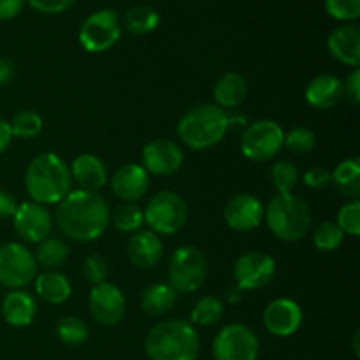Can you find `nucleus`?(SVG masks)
<instances>
[{
  "label": "nucleus",
  "instance_id": "obj_1",
  "mask_svg": "<svg viewBox=\"0 0 360 360\" xmlns=\"http://www.w3.org/2000/svg\"><path fill=\"white\" fill-rule=\"evenodd\" d=\"M65 238L79 243L97 241L111 221L109 204L101 193L70 190L69 195L56 204L55 220Z\"/></svg>",
  "mask_w": 360,
  "mask_h": 360
},
{
  "label": "nucleus",
  "instance_id": "obj_2",
  "mask_svg": "<svg viewBox=\"0 0 360 360\" xmlns=\"http://www.w3.org/2000/svg\"><path fill=\"white\" fill-rule=\"evenodd\" d=\"M25 188L32 202L41 206H56L72 190L69 165L62 157L51 151L37 155L27 165Z\"/></svg>",
  "mask_w": 360,
  "mask_h": 360
},
{
  "label": "nucleus",
  "instance_id": "obj_3",
  "mask_svg": "<svg viewBox=\"0 0 360 360\" xmlns=\"http://www.w3.org/2000/svg\"><path fill=\"white\" fill-rule=\"evenodd\" d=\"M144 354L150 360H197L200 354L199 333L186 320H164L148 330Z\"/></svg>",
  "mask_w": 360,
  "mask_h": 360
},
{
  "label": "nucleus",
  "instance_id": "obj_4",
  "mask_svg": "<svg viewBox=\"0 0 360 360\" xmlns=\"http://www.w3.org/2000/svg\"><path fill=\"white\" fill-rule=\"evenodd\" d=\"M229 129L227 111L217 104H199L181 116L176 132L179 141L190 150L204 151L220 144Z\"/></svg>",
  "mask_w": 360,
  "mask_h": 360
},
{
  "label": "nucleus",
  "instance_id": "obj_5",
  "mask_svg": "<svg viewBox=\"0 0 360 360\" xmlns=\"http://www.w3.org/2000/svg\"><path fill=\"white\" fill-rule=\"evenodd\" d=\"M264 220L278 239L297 243L311 227V211L304 199L294 193H276L264 206Z\"/></svg>",
  "mask_w": 360,
  "mask_h": 360
},
{
  "label": "nucleus",
  "instance_id": "obj_6",
  "mask_svg": "<svg viewBox=\"0 0 360 360\" xmlns=\"http://www.w3.org/2000/svg\"><path fill=\"white\" fill-rule=\"evenodd\" d=\"M167 274L169 285L176 292H197L202 288L210 274L206 255L195 246H179L169 259Z\"/></svg>",
  "mask_w": 360,
  "mask_h": 360
},
{
  "label": "nucleus",
  "instance_id": "obj_7",
  "mask_svg": "<svg viewBox=\"0 0 360 360\" xmlns=\"http://www.w3.org/2000/svg\"><path fill=\"white\" fill-rule=\"evenodd\" d=\"M144 224L157 236H171L181 231L188 218L185 199L172 190H162L148 200Z\"/></svg>",
  "mask_w": 360,
  "mask_h": 360
},
{
  "label": "nucleus",
  "instance_id": "obj_8",
  "mask_svg": "<svg viewBox=\"0 0 360 360\" xmlns=\"http://www.w3.org/2000/svg\"><path fill=\"white\" fill-rule=\"evenodd\" d=\"M285 130L274 120H259L243 130L241 153L252 162L273 160L283 148Z\"/></svg>",
  "mask_w": 360,
  "mask_h": 360
},
{
  "label": "nucleus",
  "instance_id": "obj_9",
  "mask_svg": "<svg viewBox=\"0 0 360 360\" xmlns=\"http://www.w3.org/2000/svg\"><path fill=\"white\" fill-rule=\"evenodd\" d=\"M37 260L34 252L21 243H6L0 246V285L21 290L37 276Z\"/></svg>",
  "mask_w": 360,
  "mask_h": 360
},
{
  "label": "nucleus",
  "instance_id": "obj_10",
  "mask_svg": "<svg viewBox=\"0 0 360 360\" xmlns=\"http://www.w3.org/2000/svg\"><path fill=\"white\" fill-rule=\"evenodd\" d=\"M211 354L214 360H257L260 340L248 326L231 323L214 336Z\"/></svg>",
  "mask_w": 360,
  "mask_h": 360
},
{
  "label": "nucleus",
  "instance_id": "obj_11",
  "mask_svg": "<svg viewBox=\"0 0 360 360\" xmlns=\"http://www.w3.org/2000/svg\"><path fill=\"white\" fill-rule=\"evenodd\" d=\"M122 35V23L116 11L101 9L83 21L79 28V44L88 53H102L111 49Z\"/></svg>",
  "mask_w": 360,
  "mask_h": 360
},
{
  "label": "nucleus",
  "instance_id": "obj_12",
  "mask_svg": "<svg viewBox=\"0 0 360 360\" xmlns=\"http://www.w3.org/2000/svg\"><path fill=\"white\" fill-rule=\"evenodd\" d=\"M276 276V260L264 252H246L236 260L234 280L239 290H260Z\"/></svg>",
  "mask_w": 360,
  "mask_h": 360
},
{
  "label": "nucleus",
  "instance_id": "obj_13",
  "mask_svg": "<svg viewBox=\"0 0 360 360\" xmlns=\"http://www.w3.org/2000/svg\"><path fill=\"white\" fill-rule=\"evenodd\" d=\"M88 309L95 322H98L101 326H116L125 316V295L115 283L104 281V283L91 287L90 294H88Z\"/></svg>",
  "mask_w": 360,
  "mask_h": 360
},
{
  "label": "nucleus",
  "instance_id": "obj_14",
  "mask_svg": "<svg viewBox=\"0 0 360 360\" xmlns=\"http://www.w3.org/2000/svg\"><path fill=\"white\" fill-rule=\"evenodd\" d=\"M14 231L23 241L39 243L44 241L46 238L51 236L53 231V217L46 206H41L37 202L18 204V210L13 217Z\"/></svg>",
  "mask_w": 360,
  "mask_h": 360
},
{
  "label": "nucleus",
  "instance_id": "obj_15",
  "mask_svg": "<svg viewBox=\"0 0 360 360\" xmlns=\"http://www.w3.org/2000/svg\"><path fill=\"white\" fill-rule=\"evenodd\" d=\"M185 153L172 139H153L143 148V167L148 174L172 176L183 167Z\"/></svg>",
  "mask_w": 360,
  "mask_h": 360
},
{
  "label": "nucleus",
  "instance_id": "obj_16",
  "mask_svg": "<svg viewBox=\"0 0 360 360\" xmlns=\"http://www.w3.org/2000/svg\"><path fill=\"white\" fill-rule=\"evenodd\" d=\"M262 320L267 333L278 338H290L301 329L304 316L297 302L288 297H280L267 304Z\"/></svg>",
  "mask_w": 360,
  "mask_h": 360
},
{
  "label": "nucleus",
  "instance_id": "obj_17",
  "mask_svg": "<svg viewBox=\"0 0 360 360\" xmlns=\"http://www.w3.org/2000/svg\"><path fill=\"white\" fill-rule=\"evenodd\" d=\"M224 220L236 232L253 231L264 220V204L253 193H238L225 206Z\"/></svg>",
  "mask_w": 360,
  "mask_h": 360
},
{
  "label": "nucleus",
  "instance_id": "obj_18",
  "mask_svg": "<svg viewBox=\"0 0 360 360\" xmlns=\"http://www.w3.org/2000/svg\"><path fill=\"white\" fill-rule=\"evenodd\" d=\"M111 190L123 202H136L146 195L150 188V174L146 169L136 162L123 164L111 176Z\"/></svg>",
  "mask_w": 360,
  "mask_h": 360
},
{
  "label": "nucleus",
  "instance_id": "obj_19",
  "mask_svg": "<svg viewBox=\"0 0 360 360\" xmlns=\"http://www.w3.org/2000/svg\"><path fill=\"white\" fill-rule=\"evenodd\" d=\"M327 49L343 65L357 69L360 65V28L357 23H343L327 37Z\"/></svg>",
  "mask_w": 360,
  "mask_h": 360
},
{
  "label": "nucleus",
  "instance_id": "obj_20",
  "mask_svg": "<svg viewBox=\"0 0 360 360\" xmlns=\"http://www.w3.org/2000/svg\"><path fill=\"white\" fill-rule=\"evenodd\" d=\"M127 257L137 269H153L164 257V243L151 231H137L127 243Z\"/></svg>",
  "mask_w": 360,
  "mask_h": 360
},
{
  "label": "nucleus",
  "instance_id": "obj_21",
  "mask_svg": "<svg viewBox=\"0 0 360 360\" xmlns=\"http://www.w3.org/2000/svg\"><path fill=\"white\" fill-rule=\"evenodd\" d=\"M306 102L319 111H327L345 98L343 81L333 74H319L308 83L304 90Z\"/></svg>",
  "mask_w": 360,
  "mask_h": 360
},
{
  "label": "nucleus",
  "instance_id": "obj_22",
  "mask_svg": "<svg viewBox=\"0 0 360 360\" xmlns=\"http://www.w3.org/2000/svg\"><path fill=\"white\" fill-rule=\"evenodd\" d=\"M70 169L72 183H77L79 190L86 192H101L108 185V167L98 157L91 153H83L74 158Z\"/></svg>",
  "mask_w": 360,
  "mask_h": 360
},
{
  "label": "nucleus",
  "instance_id": "obj_23",
  "mask_svg": "<svg viewBox=\"0 0 360 360\" xmlns=\"http://www.w3.org/2000/svg\"><path fill=\"white\" fill-rule=\"evenodd\" d=\"M37 315V302L34 295L25 290H13L4 297L2 301V316L11 327L32 326Z\"/></svg>",
  "mask_w": 360,
  "mask_h": 360
},
{
  "label": "nucleus",
  "instance_id": "obj_24",
  "mask_svg": "<svg viewBox=\"0 0 360 360\" xmlns=\"http://www.w3.org/2000/svg\"><path fill=\"white\" fill-rule=\"evenodd\" d=\"M248 81L243 74L239 72H225L224 76L218 77L213 88L214 104L218 108L225 109H236L246 101L248 97Z\"/></svg>",
  "mask_w": 360,
  "mask_h": 360
},
{
  "label": "nucleus",
  "instance_id": "obj_25",
  "mask_svg": "<svg viewBox=\"0 0 360 360\" xmlns=\"http://www.w3.org/2000/svg\"><path fill=\"white\" fill-rule=\"evenodd\" d=\"M35 294L48 304H63L72 294L70 280L60 271H44L35 276Z\"/></svg>",
  "mask_w": 360,
  "mask_h": 360
},
{
  "label": "nucleus",
  "instance_id": "obj_26",
  "mask_svg": "<svg viewBox=\"0 0 360 360\" xmlns=\"http://www.w3.org/2000/svg\"><path fill=\"white\" fill-rule=\"evenodd\" d=\"M178 292L169 283H153L144 288L141 295V308L150 316H164L174 308Z\"/></svg>",
  "mask_w": 360,
  "mask_h": 360
},
{
  "label": "nucleus",
  "instance_id": "obj_27",
  "mask_svg": "<svg viewBox=\"0 0 360 360\" xmlns=\"http://www.w3.org/2000/svg\"><path fill=\"white\" fill-rule=\"evenodd\" d=\"M333 183L336 192L347 200H357L360 195V160L359 157L340 162L333 172Z\"/></svg>",
  "mask_w": 360,
  "mask_h": 360
},
{
  "label": "nucleus",
  "instance_id": "obj_28",
  "mask_svg": "<svg viewBox=\"0 0 360 360\" xmlns=\"http://www.w3.org/2000/svg\"><path fill=\"white\" fill-rule=\"evenodd\" d=\"M37 266L46 271H56L69 260L70 248L63 239L60 238H46L44 241L39 243L37 253H34Z\"/></svg>",
  "mask_w": 360,
  "mask_h": 360
},
{
  "label": "nucleus",
  "instance_id": "obj_29",
  "mask_svg": "<svg viewBox=\"0 0 360 360\" xmlns=\"http://www.w3.org/2000/svg\"><path fill=\"white\" fill-rule=\"evenodd\" d=\"M123 25L134 35L151 34L160 25V14L150 6H134L123 16Z\"/></svg>",
  "mask_w": 360,
  "mask_h": 360
},
{
  "label": "nucleus",
  "instance_id": "obj_30",
  "mask_svg": "<svg viewBox=\"0 0 360 360\" xmlns=\"http://www.w3.org/2000/svg\"><path fill=\"white\" fill-rule=\"evenodd\" d=\"M224 313L225 306L220 297H217V295H204V297H200L193 304L192 311H190V323L202 327L217 326L224 319Z\"/></svg>",
  "mask_w": 360,
  "mask_h": 360
},
{
  "label": "nucleus",
  "instance_id": "obj_31",
  "mask_svg": "<svg viewBox=\"0 0 360 360\" xmlns=\"http://www.w3.org/2000/svg\"><path fill=\"white\" fill-rule=\"evenodd\" d=\"M56 336L63 345L79 347L90 338V327L83 319L76 315H67L56 322Z\"/></svg>",
  "mask_w": 360,
  "mask_h": 360
},
{
  "label": "nucleus",
  "instance_id": "obj_32",
  "mask_svg": "<svg viewBox=\"0 0 360 360\" xmlns=\"http://www.w3.org/2000/svg\"><path fill=\"white\" fill-rule=\"evenodd\" d=\"M116 231L134 234L144 225V211L136 202H123L111 213V221Z\"/></svg>",
  "mask_w": 360,
  "mask_h": 360
},
{
  "label": "nucleus",
  "instance_id": "obj_33",
  "mask_svg": "<svg viewBox=\"0 0 360 360\" xmlns=\"http://www.w3.org/2000/svg\"><path fill=\"white\" fill-rule=\"evenodd\" d=\"M299 169L294 162L290 160H278L271 167V183L278 193H292V190L297 186Z\"/></svg>",
  "mask_w": 360,
  "mask_h": 360
},
{
  "label": "nucleus",
  "instance_id": "obj_34",
  "mask_svg": "<svg viewBox=\"0 0 360 360\" xmlns=\"http://www.w3.org/2000/svg\"><path fill=\"white\" fill-rule=\"evenodd\" d=\"M11 132L13 137H20V139H34L41 134L42 130V118L39 112L32 111V109H25V111L16 112L13 120L9 122Z\"/></svg>",
  "mask_w": 360,
  "mask_h": 360
},
{
  "label": "nucleus",
  "instance_id": "obj_35",
  "mask_svg": "<svg viewBox=\"0 0 360 360\" xmlns=\"http://www.w3.org/2000/svg\"><path fill=\"white\" fill-rule=\"evenodd\" d=\"M345 234L340 227H338L336 221L326 220L315 229V234H313V245L319 252H336L341 245H343Z\"/></svg>",
  "mask_w": 360,
  "mask_h": 360
},
{
  "label": "nucleus",
  "instance_id": "obj_36",
  "mask_svg": "<svg viewBox=\"0 0 360 360\" xmlns=\"http://www.w3.org/2000/svg\"><path fill=\"white\" fill-rule=\"evenodd\" d=\"M283 146L294 155H308L315 150L316 136L308 127H294L285 134Z\"/></svg>",
  "mask_w": 360,
  "mask_h": 360
},
{
  "label": "nucleus",
  "instance_id": "obj_37",
  "mask_svg": "<svg viewBox=\"0 0 360 360\" xmlns=\"http://www.w3.org/2000/svg\"><path fill=\"white\" fill-rule=\"evenodd\" d=\"M327 14L343 23H355L360 16V0H323Z\"/></svg>",
  "mask_w": 360,
  "mask_h": 360
},
{
  "label": "nucleus",
  "instance_id": "obj_38",
  "mask_svg": "<svg viewBox=\"0 0 360 360\" xmlns=\"http://www.w3.org/2000/svg\"><path fill=\"white\" fill-rule=\"evenodd\" d=\"M338 227L343 231V234L357 238L360 234V202L357 200H347V204L341 206L338 211Z\"/></svg>",
  "mask_w": 360,
  "mask_h": 360
},
{
  "label": "nucleus",
  "instance_id": "obj_39",
  "mask_svg": "<svg viewBox=\"0 0 360 360\" xmlns=\"http://www.w3.org/2000/svg\"><path fill=\"white\" fill-rule=\"evenodd\" d=\"M109 267L104 257L101 255H88L83 262V276L91 287L101 285L108 280Z\"/></svg>",
  "mask_w": 360,
  "mask_h": 360
},
{
  "label": "nucleus",
  "instance_id": "obj_40",
  "mask_svg": "<svg viewBox=\"0 0 360 360\" xmlns=\"http://www.w3.org/2000/svg\"><path fill=\"white\" fill-rule=\"evenodd\" d=\"M302 181L308 188L311 190H323L333 183V174L327 167H322V165H316V167H311L309 171L304 172L302 176Z\"/></svg>",
  "mask_w": 360,
  "mask_h": 360
},
{
  "label": "nucleus",
  "instance_id": "obj_41",
  "mask_svg": "<svg viewBox=\"0 0 360 360\" xmlns=\"http://www.w3.org/2000/svg\"><path fill=\"white\" fill-rule=\"evenodd\" d=\"M27 2L42 14H60L69 11L76 0H27Z\"/></svg>",
  "mask_w": 360,
  "mask_h": 360
},
{
  "label": "nucleus",
  "instance_id": "obj_42",
  "mask_svg": "<svg viewBox=\"0 0 360 360\" xmlns=\"http://www.w3.org/2000/svg\"><path fill=\"white\" fill-rule=\"evenodd\" d=\"M345 97L352 105L360 104V69H354L348 74L347 81H343Z\"/></svg>",
  "mask_w": 360,
  "mask_h": 360
},
{
  "label": "nucleus",
  "instance_id": "obj_43",
  "mask_svg": "<svg viewBox=\"0 0 360 360\" xmlns=\"http://www.w3.org/2000/svg\"><path fill=\"white\" fill-rule=\"evenodd\" d=\"M27 0H0V21L14 20L23 11Z\"/></svg>",
  "mask_w": 360,
  "mask_h": 360
},
{
  "label": "nucleus",
  "instance_id": "obj_44",
  "mask_svg": "<svg viewBox=\"0 0 360 360\" xmlns=\"http://www.w3.org/2000/svg\"><path fill=\"white\" fill-rule=\"evenodd\" d=\"M18 210V202L14 195L7 190L0 188V218H13Z\"/></svg>",
  "mask_w": 360,
  "mask_h": 360
},
{
  "label": "nucleus",
  "instance_id": "obj_45",
  "mask_svg": "<svg viewBox=\"0 0 360 360\" xmlns=\"http://www.w3.org/2000/svg\"><path fill=\"white\" fill-rule=\"evenodd\" d=\"M14 74H16L14 63L7 58H0V86L9 84L14 79Z\"/></svg>",
  "mask_w": 360,
  "mask_h": 360
},
{
  "label": "nucleus",
  "instance_id": "obj_46",
  "mask_svg": "<svg viewBox=\"0 0 360 360\" xmlns=\"http://www.w3.org/2000/svg\"><path fill=\"white\" fill-rule=\"evenodd\" d=\"M13 139L14 137H13V132H11L9 122L4 118H0V155H2L4 151L11 146Z\"/></svg>",
  "mask_w": 360,
  "mask_h": 360
},
{
  "label": "nucleus",
  "instance_id": "obj_47",
  "mask_svg": "<svg viewBox=\"0 0 360 360\" xmlns=\"http://www.w3.org/2000/svg\"><path fill=\"white\" fill-rule=\"evenodd\" d=\"M360 329H357L354 333V354H355V357H360Z\"/></svg>",
  "mask_w": 360,
  "mask_h": 360
}]
</instances>
